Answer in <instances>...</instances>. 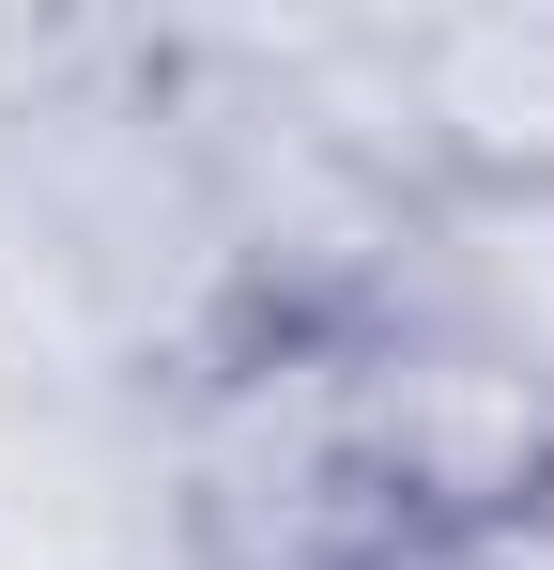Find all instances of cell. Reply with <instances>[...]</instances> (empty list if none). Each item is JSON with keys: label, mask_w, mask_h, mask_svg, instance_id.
Segmentation results:
<instances>
[{"label": "cell", "mask_w": 554, "mask_h": 570, "mask_svg": "<svg viewBox=\"0 0 554 570\" xmlns=\"http://www.w3.org/2000/svg\"><path fill=\"white\" fill-rule=\"evenodd\" d=\"M416 139L493 200H554V16L540 31H432L416 47Z\"/></svg>", "instance_id": "obj_1"}]
</instances>
